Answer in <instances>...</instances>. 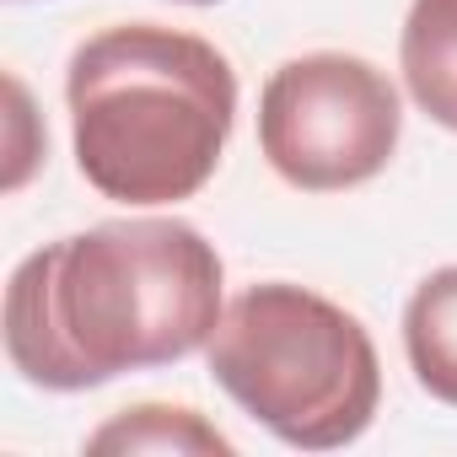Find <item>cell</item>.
<instances>
[{
  "mask_svg": "<svg viewBox=\"0 0 457 457\" xmlns=\"http://www.w3.org/2000/svg\"><path fill=\"white\" fill-rule=\"evenodd\" d=\"M220 286L215 243L178 215L87 226L17 264L0 312L6 361L44 393L188 361L226 312Z\"/></svg>",
  "mask_w": 457,
  "mask_h": 457,
  "instance_id": "obj_1",
  "label": "cell"
},
{
  "mask_svg": "<svg viewBox=\"0 0 457 457\" xmlns=\"http://www.w3.org/2000/svg\"><path fill=\"white\" fill-rule=\"evenodd\" d=\"M81 178L129 210L194 199L232 140L237 71L210 38L162 22L92 33L65 71Z\"/></svg>",
  "mask_w": 457,
  "mask_h": 457,
  "instance_id": "obj_2",
  "label": "cell"
},
{
  "mask_svg": "<svg viewBox=\"0 0 457 457\" xmlns=\"http://www.w3.org/2000/svg\"><path fill=\"white\" fill-rule=\"evenodd\" d=\"M204 366L243 414L296 452L361 441L382 403V361L366 323L291 280H264L226 302Z\"/></svg>",
  "mask_w": 457,
  "mask_h": 457,
  "instance_id": "obj_3",
  "label": "cell"
},
{
  "mask_svg": "<svg viewBox=\"0 0 457 457\" xmlns=\"http://www.w3.org/2000/svg\"><path fill=\"white\" fill-rule=\"evenodd\" d=\"M398 135V87L361 54H296L259 92V151L302 194L371 183L393 162Z\"/></svg>",
  "mask_w": 457,
  "mask_h": 457,
  "instance_id": "obj_4",
  "label": "cell"
},
{
  "mask_svg": "<svg viewBox=\"0 0 457 457\" xmlns=\"http://www.w3.org/2000/svg\"><path fill=\"white\" fill-rule=\"evenodd\" d=\"M398 71L420 113L457 135V0H414L398 33Z\"/></svg>",
  "mask_w": 457,
  "mask_h": 457,
  "instance_id": "obj_5",
  "label": "cell"
},
{
  "mask_svg": "<svg viewBox=\"0 0 457 457\" xmlns=\"http://www.w3.org/2000/svg\"><path fill=\"white\" fill-rule=\"evenodd\" d=\"M403 355L414 382L457 409V264L430 270L403 307Z\"/></svg>",
  "mask_w": 457,
  "mask_h": 457,
  "instance_id": "obj_6",
  "label": "cell"
},
{
  "mask_svg": "<svg viewBox=\"0 0 457 457\" xmlns=\"http://www.w3.org/2000/svg\"><path fill=\"white\" fill-rule=\"evenodd\" d=\"M87 452H119V457H232V436H220L199 409L188 403H129L119 414H108L92 436Z\"/></svg>",
  "mask_w": 457,
  "mask_h": 457,
  "instance_id": "obj_7",
  "label": "cell"
},
{
  "mask_svg": "<svg viewBox=\"0 0 457 457\" xmlns=\"http://www.w3.org/2000/svg\"><path fill=\"white\" fill-rule=\"evenodd\" d=\"M6 97H12V113H6V194H17L28 183V172L44 162L49 135L33 113V97L22 87V76H6Z\"/></svg>",
  "mask_w": 457,
  "mask_h": 457,
  "instance_id": "obj_8",
  "label": "cell"
},
{
  "mask_svg": "<svg viewBox=\"0 0 457 457\" xmlns=\"http://www.w3.org/2000/svg\"><path fill=\"white\" fill-rule=\"evenodd\" d=\"M188 6H215V0H188Z\"/></svg>",
  "mask_w": 457,
  "mask_h": 457,
  "instance_id": "obj_9",
  "label": "cell"
}]
</instances>
